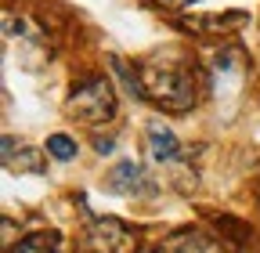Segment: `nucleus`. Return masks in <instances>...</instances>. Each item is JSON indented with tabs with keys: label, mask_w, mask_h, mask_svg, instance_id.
I'll use <instances>...</instances> for the list:
<instances>
[{
	"label": "nucleus",
	"mask_w": 260,
	"mask_h": 253,
	"mask_svg": "<svg viewBox=\"0 0 260 253\" xmlns=\"http://www.w3.org/2000/svg\"><path fill=\"white\" fill-rule=\"evenodd\" d=\"M138 76H141L145 102H152L159 109H174V112L195 105V76L188 69H174V66L148 61V66L138 69Z\"/></svg>",
	"instance_id": "1"
},
{
	"label": "nucleus",
	"mask_w": 260,
	"mask_h": 253,
	"mask_svg": "<svg viewBox=\"0 0 260 253\" xmlns=\"http://www.w3.org/2000/svg\"><path fill=\"white\" fill-rule=\"evenodd\" d=\"M69 116L83 126H102L116 116V90L105 76H94L87 83H80L73 94H69Z\"/></svg>",
	"instance_id": "2"
},
{
	"label": "nucleus",
	"mask_w": 260,
	"mask_h": 253,
	"mask_svg": "<svg viewBox=\"0 0 260 253\" xmlns=\"http://www.w3.org/2000/svg\"><path fill=\"white\" fill-rule=\"evenodd\" d=\"M134 246V232H130L119 217H98L87 228V249L90 253H126Z\"/></svg>",
	"instance_id": "3"
},
{
	"label": "nucleus",
	"mask_w": 260,
	"mask_h": 253,
	"mask_svg": "<svg viewBox=\"0 0 260 253\" xmlns=\"http://www.w3.org/2000/svg\"><path fill=\"white\" fill-rule=\"evenodd\" d=\"M109 188L116 196H134V192H152V181L145 177V170H141V163H134V160H123V163H116L112 167V174H109Z\"/></svg>",
	"instance_id": "4"
},
{
	"label": "nucleus",
	"mask_w": 260,
	"mask_h": 253,
	"mask_svg": "<svg viewBox=\"0 0 260 253\" xmlns=\"http://www.w3.org/2000/svg\"><path fill=\"white\" fill-rule=\"evenodd\" d=\"M148 155L155 163H174L181 155V145H177V134L170 131V126L162 123H152L148 126Z\"/></svg>",
	"instance_id": "5"
},
{
	"label": "nucleus",
	"mask_w": 260,
	"mask_h": 253,
	"mask_svg": "<svg viewBox=\"0 0 260 253\" xmlns=\"http://www.w3.org/2000/svg\"><path fill=\"white\" fill-rule=\"evenodd\" d=\"M58 246H61L58 232H29L25 239L8 246V253H58Z\"/></svg>",
	"instance_id": "6"
},
{
	"label": "nucleus",
	"mask_w": 260,
	"mask_h": 253,
	"mask_svg": "<svg viewBox=\"0 0 260 253\" xmlns=\"http://www.w3.org/2000/svg\"><path fill=\"white\" fill-rule=\"evenodd\" d=\"M246 22V11H228V15H210L206 22H188V29L195 33H228V29H239Z\"/></svg>",
	"instance_id": "7"
},
{
	"label": "nucleus",
	"mask_w": 260,
	"mask_h": 253,
	"mask_svg": "<svg viewBox=\"0 0 260 253\" xmlns=\"http://www.w3.org/2000/svg\"><path fill=\"white\" fill-rule=\"evenodd\" d=\"M11 170H22V174H47V163H44V155L37 148H22L11 155Z\"/></svg>",
	"instance_id": "8"
},
{
	"label": "nucleus",
	"mask_w": 260,
	"mask_h": 253,
	"mask_svg": "<svg viewBox=\"0 0 260 253\" xmlns=\"http://www.w3.org/2000/svg\"><path fill=\"white\" fill-rule=\"evenodd\" d=\"M47 152L54 160H76V141L69 134H51L47 138Z\"/></svg>",
	"instance_id": "9"
},
{
	"label": "nucleus",
	"mask_w": 260,
	"mask_h": 253,
	"mask_svg": "<svg viewBox=\"0 0 260 253\" xmlns=\"http://www.w3.org/2000/svg\"><path fill=\"white\" fill-rule=\"evenodd\" d=\"M174 253H217V246L206 242V239H199V235H191V239H184Z\"/></svg>",
	"instance_id": "10"
},
{
	"label": "nucleus",
	"mask_w": 260,
	"mask_h": 253,
	"mask_svg": "<svg viewBox=\"0 0 260 253\" xmlns=\"http://www.w3.org/2000/svg\"><path fill=\"white\" fill-rule=\"evenodd\" d=\"M94 148H98V155H109V152L116 148V138H102V134H98V138H94Z\"/></svg>",
	"instance_id": "11"
},
{
	"label": "nucleus",
	"mask_w": 260,
	"mask_h": 253,
	"mask_svg": "<svg viewBox=\"0 0 260 253\" xmlns=\"http://www.w3.org/2000/svg\"><path fill=\"white\" fill-rule=\"evenodd\" d=\"M11 155H15V141L11 134H4V163H11Z\"/></svg>",
	"instance_id": "12"
},
{
	"label": "nucleus",
	"mask_w": 260,
	"mask_h": 253,
	"mask_svg": "<svg viewBox=\"0 0 260 253\" xmlns=\"http://www.w3.org/2000/svg\"><path fill=\"white\" fill-rule=\"evenodd\" d=\"M159 4H167V8H188V4H199V0H159Z\"/></svg>",
	"instance_id": "13"
},
{
	"label": "nucleus",
	"mask_w": 260,
	"mask_h": 253,
	"mask_svg": "<svg viewBox=\"0 0 260 253\" xmlns=\"http://www.w3.org/2000/svg\"><path fill=\"white\" fill-rule=\"evenodd\" d=\"M141 253H159V249H141Z\"/></svg>",
	"instance_id": "14"
}]
</instances>
